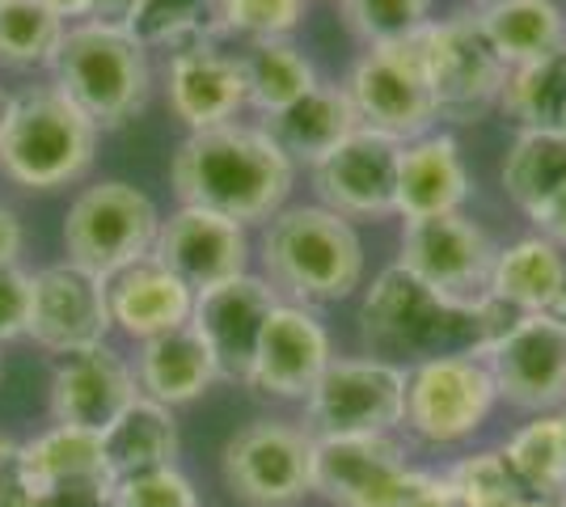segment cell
I'll use <instances>...</instances> for the list:
<instances>
[{"label":"cell","instance_id":"obj_1","mask_svg":"<svg viewBox=\"0 0 566 507\" xmlns=\"http://www.w3.org/2000/svg\"><path fill=\"white\" fill-rule=\"evenodd\" d=\"M516 309L499 305L495 296H482L478 305H457L419 284L406 266H385L364 288L359 300V338L364 356H377L398 368H415L440 356H478L507 335Z\"/></svg>","mask_w":566,"mask_h":507},{"label":"cell","instance_id":"obj_2","mask_svg":"<svg viewBox=\"0 0 566 507\" xmlns=\"http://www.w3.org/2000/svg\"><path fill=\"white\" fill-rule=\"evenodd\" d=\"M301 169L259 123H224L208 131H187L169 157V187L178 203L208 208L237 224H266L283 203H292Z\"/></svg>","mask_w":566,"mask_h":507},{"label":"cell","instance_id":"obj_3","mask_svg":"<svg viewBox=\"0 0 566 507\" xmlns=\"http://www.w3.org/2000/svg\"><path fill=\"white\" fill-rule=\"evenodd\" d=\"M262 279L292 305H338L364 288L368 254L364 237L347 216L322 203H283L262 224L259 237Z\"/></svg>","mask_w":566,"mask_h":507},{"label":"cell","instance_id":"obj_4","mask_svg":"<svg viewBox=\"0 0 566 507\" xmlns=\"http://www.w3.org/2000/svg\"><path fill=\"white\" fill-rule=\"evenodd\" d=\"M136 30L111 22H72L51 60V85L76 110L97 123V131H118L140 119L153 97V60Z\"/></svg>","mask_w":566,"mask_h":507},{"label":"cell","instance_id":"obj_5","mask_svg":"<svg viewBox=\"0 0 566 507\" xmlns=\"http://www.w3.org/2000/svg\"><path fill=\"white\" fill-rule=\"evenodd\" d=\"M97 136V123L55 85L13 94L9 119L0 127V178L39 194L72 187L94 169Z\"/></svg>","mask_w":566,"mask_h":507},{"label":"cell","instance_id":"obj_6","mask_svg":"<svg viewBox=\"0 0 566 507\" xmlns=\"http://www.w3.org/2000/svg\"><path fill=\"white\" fill-rule=\"evenodd\" d=\"M161 233V208L132 182L106 178L85 191L64 212V254L69 263L115 279L118 271L153 258Z\"/></svg>","mask_w":566,"mask_h":507},{"label":"cell","instance_id":"obj_7","mask_svg":"<svg viewBox=\"0 0 566 507\" xmlns=\"http://www.w3.org/2000/svg\"><path fill=\"white\" fill-rule=\"evenodd\" d=\"M427 25L389 47H368L343 81L359 127L380 131L398 145H410L440 127L436 97L427 85Z\"/></svg>","mask_w":566,"mask_h":507},{"label":"cell","instance_id":"obj_8","mask_svg":"<svg viewBox=\"0 0 566 507\" xmlns=\"http://www.w3.org/2000/svg\"><path fill=\"white\" fill-rule=\"evenodd\" d=\"M499 389L486 360L440 356L406 368V414L401 432L427 448H461L491 423Z\"/></svg>","mask_w":566,"mask_h":507},{"label":"cell","instance_id":"obj_9","mask_svg":"<svg viewBox=\"0 0 566 507\" xmlns=\"http://www.w3.org/2000/svg\"><path fill=\"white\" fill-rule=\"evenodd\" d=\"M301 406V427L313 440L398 435L406 414V368L377 356H334Z\"/></svg>","mask_w":566,"mask_h":507},{"label":"cell","instance_id":"obj_10","mask_svg":"<svg viewBox=\"0 0 566 507\" xmlns=\"http://www.w3.org/2000/svg\"><path fill=\"white\" fill-rule=\"evenodd\" d=\"M220 474L237 504L296 507L313 495V435L287 419H254L229 435Z\"/></svg>","mask_w":566,"mask_h":507},{"label":"cell","instance_id":"obj_11","mask_svg":"<svg viewBox=\"0 0 566 507\" xmlns=\"http://www.w3.org/2000/svg\"><path fill=\"white\" fill-rule=\"evenodd\" d=\"M507 64L486 43L478 13L457 9L427 25V85L440 123H478L499 106Z\"/></svg>","mask_w":566,"mask_h":507},{"label":"cell","instance_id":"obj_12","mask_svg":"<svg viewBox=\"0 0 566 507\" xmlns=\"http://www.w3.org/2000/svg\"><path fill=\"white\" fill-rule=\"evenodd\" d=\"M495 254V237L465 212L401 220L398 266H406L419 284H427L444 300L478 305L491 292Z\"/></svg>","mask_w":566,"mask_h":507},{"label":"cell","instance_id":"obj_13","mask_svg":"<svg viewBox=\"0 0 566 507\" xmlns=\"http://www.w3.org/2000/svg\"><path fill=\"white\" fill-rule=\"evenodd\" d=\"M419 483L401 435L313 440V495L334 507H406Z\"/></svg>","mask_w":566,"mask_h":507},{"label":"cell","instance_id":"obj_14","mask_svg":"<svg viewBox=\"0 0 566 507\" xmlns=\"http://www.w3.org/2000/svg\"><path fill=\"white\" fill-rule=\"evenodd\" d=\"M482 360L491 368L499 402L524 414L566 406V326L554 314H524L499 335Z\"/></svg>","mask_w":566,"mask_h":507},{"label":"cell","instance_id":"obj_15","mask_svg":"<svg viewBox=\"0 0 566 507\" xmlns=\"http://www.w3.org/2000/svg\"><path fill=\"white\" fill-rule=\"evenodd\" d=\"M115 330L111 321V279L76 263H51L34 271V305L25 338L48 356H72L102 347Z\"/></svg>","mask_w":566,"mask_h":507},{"label":"cell","instance_id":"obj_16","mask_svg":"<svg viewBox=\"0 0 566 507\" xmlns=\"http://www.w3.org/2000/svg\"><path fill=\"white\" fill-rule=\"evenodd\" d=\"M280 300L283 296L262 279L259 271H245V275H233L224 284L195 292L190 330L203 338V347L216 363V381H224V385H245L250 381L262 326L275 314Z\"/></svg>","mask_w":566,"mask_h":507},{"label":"cell","instance_id":"obj_17","mask_svg":"<svg viewBox=\"0 0 566 507\" xmlns=\"http://www.w3.org/2000/svg\"><path fill=\"white\" fill-rule=\"evenodd\" d=\"M398 161L401 145L355 127L322 166L308 169L317 203L338 216L355 220H394L398 216Z\"/></svg>","mask_w":566,"mask_h":507},{"label":"cell","instance_id":"obj_18","mask_svg":"<svg viewBox=\"0 0 566 507\" xmlns=\"http://www.w3.org/2000/svg\"><path fill=\"white\" fill-rule=\"evenodd\" d=\"M250 254H254V245H250L245 224L216 216L208 208H187V203H178L169 216H161V233L153 245V263L166 266L190 292L245 275Z\"/></svg>","mask_w":566,"mask_h":507},{"label":"cell","instance_id":"obj_19","mask_svg":"<svg viewBox=\"0 0 566 507\" xmlns=\"http://www.w3.org/2000/svg\"><path fill=\"white\" fill-rule=\"evenodd\" d=\"M331 360L334 342L331 330L322 326V317L305 305L280 300L275 314L262 326L245 389H254L262 398H275V402H305L313 385L322 381V372L331 368Z\"/></svg>","mask_w":566,"mask_h":507},{"label":"cell","instance_id":"obj_20","mask_svg":"<svg viewBox=\"0 0 566 507\" xmlns=\"http://www.w3.org/2000/svg\"><path fill=\"white\" fill-rule=\"evenodd\" d=\"M136 398H140L136 368L127 363V356H118L111 342L60 356L55 368H51V423L85 427V432L102 435Z\"/></svg>","mask_w":566,"mask_h":507},{"label":"cell","instance_id":"obj_21","mask_svg":"<svg viewBox=\"0 0 566 507\" xmlns=\"http://www.w3.org/2000/svg\"><path fill=\"white\" fill-rule=\"evenodd\" d=\"M166 102L169 115L182 119L187 131L237 123V115L245 110V81L237 51H224L212 34L178 43L166 64Z\"/></svg>","mask_w":566,"mask_h":507},{"label":"cell","instance_id":"obj_22","mask_svg":"<svg viewBox=\"0 0 566 507\" xmlns=\"http://www.w3.org/2000/svg\"><path fill=\"white\" fill-rule=\"evenodd\" d=\"M473 199V178L461 140L436 127L419 140L401 145L398 161V220H427L465 212Z\"/></svg>","mask_w":566,"mask_h":507},{"label":"cell","instance_id":"obj_23","mask_svg":"<svg viewBox=\"0 0 566 507\" xmlns=\"http://www.w3.org/2000/svg\"><path fill=\"white\" fill-rule=\"evenodd\" d=\"M259 127L283 148V157L296 169H313L331 157L334 148L352 136L359 119L343 85L317 81L301 102L283 106L275 115L259 119Z\"/></svg>","mask_w":566,"mask_h":507},{"label":"cell","instance_id":"obj_24","mask_svg":"<svg viewBox=\"0 0 566 507\" xmlns=\"http://www.w3.org/2000/svg\"><path fill=\"white\" fill-rule=\"evenodd\" d=\"M178 448H182V435H178L174 411L140 393L102 432V469H106V483L115 486V483H127V478H140V474L169 469V465H178Z\"/></svg>","mask_w":566,"mask_h":507},{"label":"cell","instance_id":"obj_25","mask_svg":"<svg viewBox=\"0 0 566 507\" xmlns=\"http://www.w3.org/2000/svg\"><path fill=\"white\" fill-rule=\"evenodd\" d=\"M190 305H195V292L153 258L127 266L111 279V321L136 342L187 326Z\"/></svg>","mask_w":566,"mask_h":507},{"label":"cell","instance_id":"obj_26","mask_svg":"<svg viewBox=\"0 0 566 507\" xmlns=\"http://www.w3.org/2000/svg\"><path fill=\"white\" fill-rule=\"evenodd\" d=\"M132 368H136V385L144 398L161 402L169 411L199 402L216 385V363L203 347V338L190 330V321L169 330V335L140 342Z\"/></svg>","mask_w":566,"mask_h":507},{"label":"cell","instance_id":"obj_27","mask_svg":"<svg viewBox=\"0 0 566 507\" xmlns=\"http://www.w3.org/2000/svg\"><path fill=\"white\" fill-rule=\"evenodd\" d=\"M566 250L533 233V237H516V242L499 245L495 271H491V292L499 305L516 309V314H549L554 296L563 288Z\"/></svg>","mask_w":566,"mask_h":507},{"label":"cell","instance_id":"obj_28","mask_svg":"<svg viewBox=\"0 0 566 507\" xmlns=\"http://www.w3.org/2000/svg\"><path fill=\"white\" fill-rule=\"evenodd\" d=\"M237 60H241V81H245V110H254L259 119L301 102L322 81L296 39L241 43Z\"/></svg>","mask_w":566,"mask_h":507},{"label":"cell","instance_id":"obj_29","mask_svg":"<svg viewBox=\"0 0 566 507\" xmlns=\"http://www.w3.org/2000/svg\"><path fill=\"white\" fill-rule=\"evenodd\" d=\"M473 13H478L486 43L507 68L542 60L545 51L566 43V13L558 0H499Z\"/></svg>","mask_w":566,"mask_h":507},{"label":"cell","instance_id":"obj_30","mask_svg":"<svg viewBox=\"0 0 566 507\" xmlns=\"http://www.w3.org/2000/svg\"><path fill=\"white\" fill-rule=\"evenodd\" d=\"M503 119L516 123V131H563L566 127V43L545 51L542 60H528L507 68L499 94Z\"/></svg>","mask_w":566,"mask_h":507},{"label":"cell","instance_id":"obj_31","mask_svg":"<svg viewBox=\"0 0 566 507\" xmlns=\"http://www.w3.org/2000/svg\"><path fill=\"white\" fill-rule=\"evenodd\" d=\"M499 182L524 216L545 208L566 187V131H516L503 152Z\"/></svg>","mask_w":566,"mask_h":507},{"label":"cell","instance_id":"obj_32","mask_svg":"<svg viewBox=\"0 0 566 507\" xmlns=\"http://www.w3.org/2000/svg\"><path fill=\"white\" fill-rule=\"evenodd\" d=\"M18 469H22L25 483L34 490L106 478V469H102V435L85 432V427L51 423L48 432L30 435L25 444H18Z\"/></svg>","mask_w":566,"mask_h":507},{"label":"cell","instance_id":"obj_33","mask_svg":"<svg viewBox=\"0 0 566 507\" xmlns=\"http://www.w3.org/2000/svg\"><path fill=\"white\" fill-rule=\"evenodd\" d=\"M503 461L512 465L524 486H533L537 495L566 504V427L563 411L533 414L524 427L507 435V444L499 448Z\"/></svg>","mask_w":566,"mask_h":507},{"label":"cell","instance_id":"obj_34","mask_svg":"<svg viewBox=\"0 0 566 507\" xmlns=\"http://www.w3.org/2000/svg\"><path fill=\"white\" fill-rule=\"evenodd\" d=\"M69 22L55 18L43 0H4L0 4V68L34 73L51 68L55 51L64 43Z\"/></svg>","mask_w":566,"mask_h":507},{"label":"cell","instance_id":"obj_35","mask_svg":"<svg viewBox=\"0 0 566 507\" xmlns=\"http://www.w3.org/2000/svg\"><path fill=\"white\" fill-rule=\"evenodd\" d=\"M449 483L457 486L465 507H566L520 483L499 448H482V453L461 457L449 469Z\"/></svg>","mask_w":566,"mask_h":507},{"label":"cell","instance_id":"obj_36","mask_svg":"<svg viewBox=\"0 0 566 507\" xmlns=\"http://www.w3.org/2000/svg\"><path fill=\"white\" fill-rule=\"evenodd\" d=\"M308 0H216L212 4V39H292L305 22Z\"/></svg>","mask_w":566,"mask_h":507},{"label":"cell","instance_id":"obj_37","mask_svg":"<svg viewBox=\"0 0 566 507\" xmlns=\"http://www.w3.org/2000/svg\"><path fill=\"white\" fill-rule=\"evenodd\" d=\"M338 13L364 47H389L436 18L431 0H338Z\"/></svg>","mask_w":566,"mask_h":507},{"label":"cell","instance_id":"obj_38","mask_svg":"<svg viewBox=\"0 0 566 507\" xmlns=\"http://www.w3.org/2000/svg\"><path fill=\"white\" fill-rule=\"evenodd\" d=\"M212 4L216 0H144L132 30L148 47H178L212 34Z\"/></svg>","mask_w":566,"mask_h":507},{"label":"cell","instance_id":"obj_39","mask_svg":"<svg viewBox=\"0 0 566 507\" xmlns=\"http://www.w3.org/2000/svg\"><path fill=\"white\" fill-rule=\"evenodd\" d=\"M111 507H199V490L178 465L111 486Z\"/></svg>","mask_w":566,"mask_h":507},{"label":"cell","instance_id":"obj_40","mask_svg":"<svg viewBox=\"0 0 566 507\" xmlns=\"http://www.w3.org/2000/svg\"><path fill=\"white\" fill-rule=\"evenodd\" d=\"M30 305H34V275L22 263L0 266V347L13 338H25Z\"/></svg>","mask_w":566,"mask_h":507},{"label":"cell","instance_id":"obj_41","mask_svg":"<svg viewBox=\"0 0 566 507\" xmlns=\"http://www.w3.org/2000/svg\"><path fill=\"white\" fill-rule=\"evenodd\" d=\"M34 507H111V483L90 478V483H60L39 490Z\"/></svg>","mask_w":566,"mask_h":507},{"label":"cell","instance_id":"obj_42","mask_svg":"<svg viewBox=\"0 0 566 507\" xmlns=\"http://www.w3.org/2000/svg\"><path fill=\"white\" fill-rule=\"evenodd\" d=\"M406 507H465V504H461L457 486L449 483V474L440 478V474H427L423 469V483L415 486V495H410Z\"/></svg>","mask_w":566,"mask_h":507},{"label":"cell","instance_id":"obj_43","mask_svg":"<svg viewBox=\"0 0 566 507\" xmlns=\"http://www.w3.org/2000/svg\"><path fill=\"white\" fill-rule=\"evenodd\" d=\"M528 220H533V229H537L542 237H549V242L558 245V250H566V187L554 194L545 208H537V212H533Z\"/></svg>","mask_w":566,"mask_h":507},{"label":"cell","instance_id":"obj_44","mask_svg":"<svg viewBox=\"0 0 566 507\" xmlns=\"http://www.w3.org/2000/svg\"><path fill=\"white\" fill-rule=\"evenodd\" d=\"M22 250H25L22 216H18L9 203H0V266H18Z\"/></svg>","mask_w":566,"mask_h":507},{"label":"cell","instance_id":"obj_45","mask_svg":"<svg viewBox=\"0 0 566 507\" xmlns=\"http://www.w3.org/2000/svg\"><path fill=\"white\" fill-rule=\"evenodd\" d=\"M39 504V490L25 483V474L18 469V461L0 474V507H34Z\"/></svg>","mask_w":566,"mask_h":507},{"label":"cell","instance_id":"obj_46","mask_svg":"<svg viewBox=\"0 0 566 507\" xmlns=\"http://www.w3.org/2000/svg\"><path fill=\"white\" fill-rule=\"evenodd\" d=\"M140 9H144V0H97L94 22L127 25V30H132V22L140 18Z\"/></svg>","mask_w":566,"mask_h":507},{"label":"cell","instance_id":"obj_47","mask_svg":"<svg viewBox=\"0 0 566 507\" xmlns=\"http://www.w3.org/2000/svg\"><path fill=\"white\" fill-rule=\"evenodd\" d=\"M55 18H64V22H90L97 9V0H43Z\"/></svg>","mask_w":566,"mask_h":507},{"label":"cell","instance_id":"obj_48","mask_svg":"<svg viewBox=\"0 0 566 507\" xmlns=\"http://www.w3.org/2000/svg\"><path fill=\"white\" fill-rule=\"evenodd\" d=\"M13 461H18V440H13V435L0 432V474H4V469H9Z\"/></svg>","mask_w":566,"mask_h":507},{"label":"cell","instance_id":"obj_49","mask_svg":"<svg viewBox=\"0 0 566 507\" xmlns=\"http://www.w3.org/2000/svg\"><path fill=\"white\" fill-rule=\"evenodd\" d=\"M549 314L566 326V271H563V288H558V296H554V309H549Z\"/></svg>","mask_w":566,"mask_h":507},{"label":"cell","instance_id":"obj_50","mask_svg":"<svg viewBox=\"0 0 566 507\" xmlns=\"http://www.w3.org/2000/svg\"><path fill=\"white\" fill-rule=\"evenodd\" d=\"M9 102H13V94L0 85V127H4V119H9Z\"/></svg>","mask_w":566,"mask_h":507},{"label":"cell","instance_id":"obj_51","mask_svg":"<svg viewBox=\"0 0 566 507\" xmlns=\"http://www.w3.org/2000/svg\"><path fill=\"white\" fill-rule=\"evenodd\" d=\"M486 4H499V0H473V9H486Z\"/></svg>","mask_w":566,"mask_h":507},{"label":"cell","instance_id":"obj_52","mask_svg":"<svg viewBox=\"0 0 566 507\" xmlns=\"http://www.w3.org/2000/svg\"><path fill=\"white\" fill-rule=\"evenodd\" d=\"M0 377H4V356H0Z\"/></svg>","mask_w":566,"mask_h":507},{"label":"cell","instance_id":"obj_53","mask_svg":"<svg viewBox=\"0 0 566 507\" xmlns=\"http://www.w3.org/2000/svg\"><path fill=\"white\" fill-rule=\"evenodd\" d=\"M563 427H566V406H563Z\"/></svg>","mask_w":566,"mask_h":507},{"label":"cell","instance_id":"obj_54","mask_svg":"<svg viewBox=\"0 0 566 507\" xmlns=\"http://www.w3.org/2000/svg\"><path fill=\"white\" fill-rule=\"evenodd\" d=\"M0 4H4V0H0Z\"/></svg>","mask_w":566,"mask_h":507},{"label":"cell","instance_id":"obj_55","mask_svg":"<svg viewBox=\"0 0 566 507\" xmlns=\"http://www.w3.org/2000/svg\"><path fill=\"white\" fill-rule=\"evenodd\" d=\"M563 131H566V127H563Z\"/></svg>","mask_w":566,"mask_h":507}]
</instances>
